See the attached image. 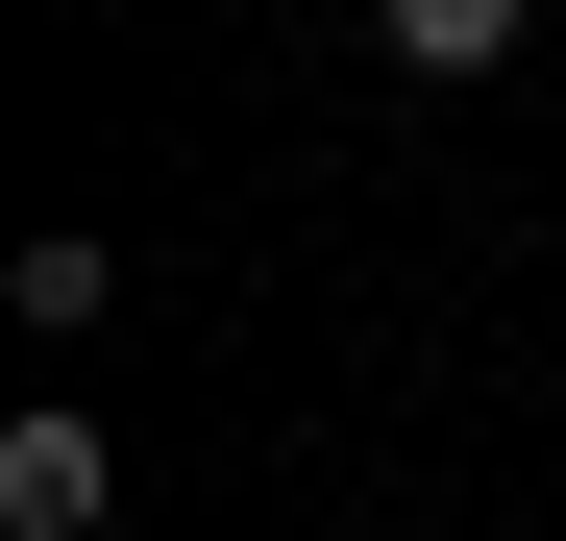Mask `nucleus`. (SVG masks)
I'll return each mask as SVG.
<instances>
[{
    "label": "nucleus",
    "instance_id": "f03ea898",
    "mask_svg": "<svg viewBox=\"0 0 566 541\" xmlns=\"http://www.w3.org/2000/svg\"><path fill=\"white\" fill-rule=\"evenodd\" d=\"M517 25H542V0H369V50H395V74H493Z\"/></svg>",
    "mask_w": 566,
    "mask_h": 541
},
{
    "label": "nucleus",
    "instance_id": "f257e3e1",
    "mask_svg": "<svg viewBox=\"0 0 566 541\" xmlns=\"http://www.w3.org/2000/svg\"><path fill=\"white\" fill-rule=\"evenodd\" d=\"M99 418H0V541H99Z\"/></svg>",
    "mask_w": 566,
    "mask_h": 541
}]
</instances>
